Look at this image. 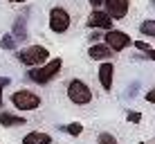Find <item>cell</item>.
I'll return each mask as SVG.
<instances>
[{
  "label": "cell",
  "mask_w": 155,
  "mask_h": 144,
  "mask_svg": "<svg viewBox=\"0 0 155 144\" xmlns=\"http://www.w3.org/2000/svg\"><path fill=\"white\" fill-rule=\"evenodd\" d=\"M63 68V61L61 59H50V61H45L43 65H36V68H29L27 70V79L34 83H38V86H45V83H50L52 79L58 77V72H61Z\"/></svg>",
  "instance_id": "obj_1"
},
{
  "label": "cell",
  "mask_w": 155,
  "mask_h": 144,
  "mask_svg": "<svg viewBox=\"0 0 155 144\" xmlns=\"http://www.w3.org/2000/svg\"><path fill=\"white\" fill-rule=\"evenodd\" d=\"M16 59L27 68H36V65H43L45 61H50V50L45 45H29L25 50L16 52Z\"/></svg>",
  "instance_id": "obj_2"
},
{
  "label": "cell",
  "mask_w": 155,
  "mask_h": 144,
  "mask_svg": "<svg viewBox=\"0 0 155 144\" xmlns=\"http://www.w3.org/2000/svg\"><path fill=\"white\" fill-rule=\"evenodd\" d=\"M65 92H68V99H70L74 106H88L90 101H92V90H90V86L83 79H72V81L68 83Z\"/></svg>",
  "instance_id": "obj_3"
},
{
  "label": "cell",
  "mask_w": 155,
  "mask_h": 144,
  "mask_svg": "<svg viewBox=\"0 0 155 144\" xmlns=\"http://www.w3.org/2000/svg\"><path fill=\"white\" fill-rule=\"evenodd\" d=\"M12 104L18 110H36L41 106V97L34 92V90L20 88V90H16V92L12 95Z\"/></svg>",
  "instance_id": "obj_4"
},
{
  "label": "cell",
  "mask_w": 155,
  "mask_h": 144,
  "mask_svg": "<svg viewBox=\"0 0 155 144\" xmlns=\"http://www.w3.org/2000/svg\"><path fill=\"white\" fill-rule=\"evenodd\" d=\"M72 25V16L68 9L63 7H52L50 9V29L54 32V34H63V32H68Z\"/></svg>",
  "instance_id": "obj_5"
},
{
  "label": "cell",
  "mask_w": 155,
  "mask_h": 144,
  "mask_svg": "<svg viewBox=\"0 0 155 144\" xmlns=\"http://www.w3.org/2000/svg\"><path fill=\"white\" fill-rule=\"evenodd\" d=\"M104 43L113 52H124L133 41H130V36H128L126 32H121V29H108L104 34Z\"/></svg>",
  "instance_id": "obj_6"
},
{
  "label": "cell",
  "mask_w": 155,
  "mask_h": 144,
  "mask_svg": "<svg viewBox=\"0 0 155 144\" xmlns=\"http://www.w3.org/2000/svg\"><path fill=\"white\" fill-rule=\"evenodd\" d=\"M106 5V14L113 20H121L128 14V7H130V0H104Z\"/></svg>",
  "instance_id": "obj_7"
},
{
  "label": "cell",
  "mask_w": 155,
  "mask_h": 144,
  "mask_svg": "<svg viewBox=\"0 0 155 144\" xmlns=\"http://www.w3.org/2000/svg\"><path fill=\"white\" fill-rule=\"evenodd\" d=\"M88 27L90 29H113V18H110L106 12H99V9H94L92 14L88 16Z\"/></svg>",
  "instance_id": "obj_8"
},
{
  "label": "cell",
  "mask_w": 155,
  "mask_h": 144,
  "mask_svg": "<svg viewBox=\"0 0 155 144\" xmlns=\"http://www.w3.org/2000/svg\"><path fill=\"white\" fill-rule=\"evenodd\" d=\"M99 83L104 90H113V83H115V65L110 61H104L99 65Z\"/></svg>",
  "instance_id": "obj_9"
},
{
  "label": "cell",
  "mask_w": 155,
  "mask_h": 144,
  "mask_svg": "<svg viewBox=\"0 0 155 144\" xmlns=\"http://www.w3.org/2000/svg\"><path fill=\"white\" fill-rule=\"evenodd\" d=\"M12 36L16 43H23V41L29 39V29H27V18L25 16H16L14 25H12Z\"/></svg>",
  "instance_id": "obj_10"
},
{
  "label": "cell",
  "mask_w": 155,
  "mask_h": 144,
  "mask_svg": "<svg viewBox=\"0 0 155 144\" xmlns=\"http://www.w3.org/2000/svg\"><path fill=\"white\" fill-rule=\"evenodd\" d=\"M88 56L92 59V61H108V59L113 56V50L106 43H92L90 50H88Z\"/></svg>",
  "instance_id": "obj_11"
},
{
  "label": "cell",
  "mask_w": 155,
  "mask_h": 144,
  "mask_svg": "<svg viewBox=\"0 0 155 144\" xmlns=\"http://www.w3.org/2000/svg\"><path fill=\"white\" fill-rule=\"evenodd\" d=\"M25 117L23 115H14V113H7V110H0V126L5 129H14V126H25Z\"/></svg>",
  "instance_id": "obj_12"
},
{
  "label": "cell",
  "mask_w": 155,
  "mask_h": 144,
  "mask_svg": "<svg viewBox=\"0 0 155 144\" xmlns=\"http://www.w3.org/2000/svg\"><path fill=\"white\" fill-rule=\"evenodd\" d=\"M23 144H52V135L43 131H31L23 137Z\"/></svg>",
  "instance_id": "obj_13"
},
{
  "label": "cell",
  "mask_w": 155,
  "mask_h": 144,
  "mask_svg": "<svg viewBox=\"0 0 155 144\" xmlns=\"http://www.w3.org/2000/svg\"><path fill=\"white\" fill-rule=\"evenodd\" d=\"M58 131H63V133H68V135H81L83 133V124L81 122H72V124H61L58 126Z\"/></svg>",
  "instance_id": "obj_14"
},
{
  "label": "cell",
  "mask_w": 155,
  "mask_h": 144,
  "mask_svg": "<svg viewBox=\"0 0 155 144\" xmlns=\"http://www.w3.org/2000/svg\"><path fill=\"white\" fill-rule=\"evenodd\" d=\"M140 32H142V36L153 39V36H155V20H153V18H146V20L140 25Z\"/></svg>",
  "instance_id": "obj_15"
},
{
  "label": "cell",
  "mask_w": 155,
  "mask_h": 144,
  "mask_svg": "<svg viewBox=\"0 0 155 144\" xmlns=\"http://www.w3.org/2000/svg\"><path fill=\"white\" fill-rule=\"evenodd\" d=\"M16 41H14V36L12 34H5L2 39H0V47H2V50H16Z\"/></svg>",
  "instance_id": "obj_16"
},
{
  "label": "cell",
  "mask_w": 155,
  "mask_h": 144,
  "mask_svg": "<svg viewBox=\"0 0 155 144\" xmlns=\"http://www.w3.org/2000/svg\"><path fill=\"white\" fill-rule=\"evenodd\" d=\"M97 144H119V142H117V137L110 135V133H99Z\"/></svg>",
  "instance_id": "obj_17"
},
{
  "label": "cell",
  "mask_w": 155,
  "mask_h": 144,
  "mask_svg": "<svg viewBox=\"0 0 155 144\" xmlns=\"http://www.w3.org/2000/svg\"><path fill=\"white\" fill-rule=\"evenodd\" d=\"M135 47H137L140 52H146V56H148V59H153V47L148 45L146 41H137V43H135Z\"/></svg>",
  "instance_id": "obj_18"
},
{
  "label": "cell",
  "mask_w": 155,
  "mask_h": 144,
  "mask_svg": "<svg viewBox=\"0 0 155 144\" xmlns=\"http://www.w3.org/2000/svg\"><path fill=\"white\" fill-rule=\"evenodd\" d=\"M137 88H140V83L133 81V83H130V88H126V97H128V99H133V97L137 95Z\"/></svg>",
  "instance_id": "obj_19"
},
{
  "label": "cell",
  "mask_w": 155,
  "mask_h": 144,
  "mask_svg": "<svg viewBox=\"0 0 155 144\" xmlns=\"http://www.w3.org/2000/svg\"><path fill=\"white\" fill-rule=\"evenodd\" d=\"M104 39V34H101V32H97V29H92V34L88 36V41H90V45L92 43H99V41Z\"/></svg>",
  "instance_id": "obj_20"
},
{
  "label": "cell",
  "mask_w": 155,
  "mask_h": 144,
  "mask_svg": "<svg viewBox=\"0 0 155 144\" xmlns=\"http://www.w3.org/2000/svg\"><path fill=\"white\" fill-rule=\"evenodd\" d=\"M128 122H133V124H140V122H142V113H137V110H130V113H128Z\"/></svg>",
  "instance_id": "obj_21"
},
{
  "label": "cell",
  "mask_w": 155,
  "mask_h": 144,
  "mask_svg": "<svg viewBox=\"0 0 155 144\" xmlns=\"http://www.w3.org/2000/svg\"><path fill=\"white\" fill-rule=\"evenodd\" d=\"M9 83H12V79H9V77H0V90H2V88H7Z\"/></svg>",
  "instance_id": "obj_22"
},
{
  "label": "cell",
  "mask_w": 155,
  "mask_h": 144,
  "mask_svg": "<svg viewBox=\"0 0 155 144\" xmlns=\"http://www.w3.org/2000/svg\"><path fill=\"white\" fill-rule=\"evenodd\" d=\"M146 101H148V104H153V101H155V92H153V90H148V92H146Z\"/></svg>",
  "instance_id": "obj_23"
},
{
  "label": "cell",
  "mask_w": 155,
  "mask_h": 144,
  "mask_svg": "<svg viewBox=\"0 0 155 144\" xmlns=\"http://www.w3.org/2000/svg\"><path fill=\"white\" fill-rule=\"evenodd\" d=\"M90 5H92V7H101V5H104V0H88Z\"/></svg>",
  "instance_id": "obj_24"
},
{
  "label": "cell",
  "mask_w": 155,
  "mask_h": 144,
  "mask_svg": "<svg viewBox=\"0 0 155 144\" xmlns=\"http://www.w3.org/2000/svg\"><path fill=\"white\" fill-rule=\"evenodd\" d=\"M0 108H5V99H2V90H0Z\"/></svg>",
  "instance_id": "obj_25"
},
{
  "label": "cell",
  "mask_w": 155,
  "mask_h": 144,
  "mask_svg": "<svg viewBox=\"0 0 155 144\" xmlns=\"http://www.w3.org/2000/svg\"><path fill=\"white\" fill-rule=\"evenodd\" d=\"M7 2H25V0H7Z\"/></svg>",
  "instance_id": "obj_26"
},
{
  "label": "cell",
  "mask_w": 155,
  "mask_h": 144,
  "mask_svg": "<svg viewBox=\"0 0 155 144\" xmlns=\"http://www.w3.org/2000/svg\"><path fill=\"white\" fill-rule=\"evenodd\" d=\"M142 144H146V142H142Z\"/></svg>",
  "instance_id": "obj_27"
}]
</instances>
